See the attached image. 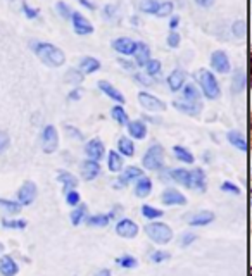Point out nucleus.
<instances>
[{"label": "nucleus", "instance_id": "nucleus-13", "mask_svg": "<svg viewBox=\"0 0 252 276\" xmlns=\"http://www.w3.org/2000/svg\"><path fill=\"white\" fill-rule=\"evenodd\" d=\"M19 273V266L11 255H2L0 257V275L2 276H16Z\"/></svg>", "mask_w": 252, "mask_h": 276}, {"label": "nucleus", "instance_id": "nucleus-52", "mask_svg": "<svg viewBox=\"0 0 252 276\" xmlns=\"http://www.w3.org/2000/svg\"><path fill=\"white\" fill-rule=\"evenodd\" d=\"M9 143H11V138L5 131H0V154H4L7 150Z\"/></svg>", "mask_w": 252, "mask_h": 276}, {"label": "nucleus", "instance_id": "nucleus-7", "mask_svg": "<svg viewBox=\"0 0 252 276\" xmlns=\"http://www.w3.org/2000/svg\"><path fill=\"white\" fill-rule=\"evenodd\" d=\"M211 68L214 69L216 73H221V74L230 73L231 64H230V59H228L227 52H223V50L212 52L211 54Z\"/></svg>", "mask_w": 252, "mask_h": 276}, {"label": "nucleus", "instance_id": "nucleus-31", "mask_svg": "<svg viewBox=\"0 0 252 276\" xmlns=\"http://www.w3.org/2000/svg\"><path fill=\"white\" fill-rule=\"evenodd\" d=\"M107 167H109V171H113V173H119V171L123 169V157L117 152H114V150H111V152L107 154Z\"/></svg>", "mask_w": 252, "mask_h": 276}, {"label": "nucleus", "instance_id": "nucleus-40", "mask_svg": "<svg viewBox=\"0 0 252 276\" xmlns=\"http://www.w3.org/2000/svg\"><path fill=\"white\" fill-rule=\"evenodd\" d=\"M2 226L7 230H24L28 223L24 219H2Z\"/></svg>", "mask_w": 252, "mask_h": 276}, {"label": "nucleus", "instance_id": "nucleus-9", "mask_svg": "<svg viewBox=\"0 0 252 276\" xmlns=\"http://www.w3.org/2000/svg\"><path fill=\"white\" fill-rule=\"evenodd\" d=\"M71 21H73V28H74V33H76V35L85 37V35H92V33H93V24H92L81 12H73Z\"/></svg>", "mask_w": 252, "mask_h": 276}, {"label": "nucleus", "instance_id": "nucleus-14", "mask_svg": "<svg viewBox=\"0 0 252 276\" xmlns=\"http://www.w3.org/2000/svg\"><path fill=\"white\" fill-rule=\"evenodd\" d=\"M85 150H87V156L90 157L92 161H99L104 154L102 140H100V138H92L90 142L87 143V147H85Z\"/></svg>", "mask_w": 252, "mask_h": 276}, {"label": "nucleus", "instance_id": "nucleus-19", "mask_svg": "<svg viewBox=\"0 0 252 276\" xmlns=\"http://www.w3.org/2000/svg\"><path fill=\"white\" fill-rule=\"evenodd\" d=\"M99 88H100V92H104V93H106L107 97L113 98V100H116L117 104H124L123 93H121V92L117 90V88H114L113 85L109 83V81H106V80L99 81Z\"/></svg>", "mask_w": 252, "mask_h": 276}, {"label": "nucleus", "instance_id": "nucleus-57", "mask_svg": "<svg viewBox=\"0 0 252 276\" xmlns=\"http://www.w3.org/2000/svg\"><path fill=\"white\" fill-rule=\"evenodd\" d=\"M133 78H135L137 81H140V83H143V85H152V81L147 80V78H145V76H142V74H135V76H133Z\"/></svg>", "mask_w": 252, "mask_h": 276}, {"label": "nucleus", "instance_id": "nucleus-58", "mask_svg": "<svg viewBox=\"0 0 252 276\" xmlns=\"http://www.w3.org/2000/svg\"><path fill=\"white\" fill-rule=\"evenodd\" d=\"M104 12H106V18H113V12H116V7L114 5H107L106 9H104Z\"/></svg>", "mask_w": 252, "mask_h": 276}, {"label": "nucleus", "instance_id": "nucleus-48", "mask_svg": "<svg viewBox=\"0 0 252 276\" xmlns=\"http://www.w3.org/2000/svg\"><path fill=\"white\" fill-rule=\"evenodd\" d=\"M80 193L76 192V190H69V192H66V202L69 204V206L76 207L80 206Z\"/></svg>", "mask_w": 252, "mask_h": 276}, {"label": "nucleus", "instance_id": "nucleus-32", "mask_svg": "<svg viewBox=\"0 0 252 276\" xmlns=\"http://www.w3.org/2000/svg\"><path fill=\"white\" fill-rule=\"evenodd\" d=\"M201 93L194 85H185L183 88V102H190V104H199Z\"/></svg>", "mask_w": 252, "mask_h": 276}, {"label": "nucleus", "instance_id": "nucleus-27", "mask_svg": "<svg viewBox=\"0 0 252 276\" xmlns=\"http://www.w3.org/2000/svg\"><path fill=\"white\" fill-rule=\"evenodd\" d=\"M171 178L175 180L176 183L183 185L185 188H190V171L183 169V167L173 169V171H171Z\"/></svg>", "mask_w": 252, "mask_h": 276}, {"label": "nucleus", "instance_id": "nucleus-24", "mask_svg": "<svg viewBox=\"0 0 252 276\" xmlns=\"http://www.w3.org/2000/svg\"><path fill=\"white\" fill-rule=\"evenodd\" d=\"M150 192H152V182L149 178H145V176L138 178V182L135 185V195L138 199H145V197L150 195Z\"/></svg>", "mask_w": 252, "mask_h": 276}, {"label": "nucleus", "instance_id": "nucleus-44", "mask_svg": "<svg viewBox=\"0 0 252 276\" xmlns=\"http://www.w3.org/2000/svg\"><path fill=\"white\" fill-rule=\"evenodd\" d=\"M64 80H66V83H73V85H78L83 81V74L78 71V69H69L66 73V76H64Z\"/></svg>", "mask_w": 252, "mask_h": 276}, {"label": "nucleus", "instance_id": "nucleus-1", "mask_svg": "<svg viewBox=\"0 0 252 276\" xmlns=\"http://www.w3.org/2000/svg\"><path fill=\"white\" fill-rule=\"evenodd\" d=\"M33 50L37 54V57L40 59L44 64H47L48 68H61L66 62V55L59 47L47 42H35Z\"/></svg>", "mask_w": 252, "mask_h": 276}, {"label": "nucleus", "instance_id": "nucleus-53", "mask_svg": "<svg viewBox=\"0 0 252 276\" xmlns=\"http://www.w3.org/2000/svg\"><path fill=\"white\" fill-rule=\"evenodd\" d=\"M180 40H182V37H180L178 33L176 31H171L169 33V37H168V45L171 48H176L180 45Z\"/></svg>", "mask_w": 252, "mask_h": 276}, {"label": "nucleus", "instance_id": "nucleus-54", "mask_svg": "<svg viewBox=\"0 0 252 276\" xmlns=\"http://www.w3.org/2000/svg\"><path fill=\"white\" fill-rule=\"evenodd\" d=\"M214 2H216V0H195V4H197L199 7H202V9H209L212 4H214Z\"/></svg>", "mask_w": 252, "mask_h": 276}, {"label": "nucleus", "instance_id": "nucleus-55", "mask_svg": "<svg viewBox=\"0 0 252 276\" xmlns=\"http://www.w3.org/2000/svg\"><path fill=\"white\" fill-rule=\"evenodd\" d=\"M178 24H180V18L178 16H173L171 21H169V28H171V31H175V29L178 28Z\"/></svg>", "mask_w": 252, "mask_h": 276}, {"label": "nucleus", "instance_id": "nucleus-46", "mask_svg": "<svg viewBox=\"0 0 252 276\" xmlns=\"http://www.w3.org/2000/svg\"><path fill=\"white\" fill-rule=\"evenodd\" d=\"M55 9H57V12L64 19H71V16H73V11H71L69 5H68L66 2H57V4H55Z\"/></svg>", "mask_w": 252, "mask_h": 276}, {"label": "nucleus", "instance_id": "nucleus-41", "mask_svg": "<svg viewBox=\"0 0 252 276\" xmlns=\"http://www.w3.org/2000/svg\"><path fill=\"white\" fill-rule=\"evenodd\" d=\"M116 262H117V266H121V268H124V269H133L138 266V261H137L133 255H121Z\"/></svg>", "mask_w": 252, "mask_h": 276}, {"label": "nucleus", "instance_id": "nucleus-18", "mask_svg": "<svg viewBox=\"0 0 252 276\" xmlns=\"http://www.w3.org/2000/svg\"><path fill=\"white\" fill-rule=\"evenodd\" d=\"M190 188H197L199 192H206V173L202 167L190 171Z\"/></svg>", "mask_w": 252, "mask_h": 276}, {"label": "nucleus", "instance_id": "nucleus-10", "mask_svg": "<svg viewBox=\"0 0 252 276\" xmlns=\"http://www.w3.org/2000/svg\"><path fill=\"white\" fill-rule=\"evenodd\" d=\"M116 233L121 236V238H128V240L135 238V236L138 235V225H137L133 219L124 218L116 225Z\"/></svg>", "mask_w": 252, "mask_h": 276}, {"label": "nucleus", "instance_id": "nucleus-21", "mask_svg": "<svg viewBox=\"0 0 252 276\" xmlns=\"http://www.w3.org/2000/svg\"><path fill=\"white\" fill-rule=\"evenodd\" d=\"M100 69V61L95 57H83L80 61V73L81 74H92L95 73V71H99Z\"/></svg>", "mask_w": 252, "mask_h": 276}, {"label": "nucleus", "instance_id": "nucleus-30", "mask_svg": "<svg viewBox=\"0 0 252 276\" xmlns=\"http://www.w3.org/2000/svg\"><path fill=\"white\" fill-rule=\"evenodd\" d=\"M173 106L176 107L178 111H182V113L185 114H190V116H197L199 113H201V102L199 104H190V102H173Z\"/></svg>", "mask_w": 252, "mask_h": 276}, {"label": "nucleus", "instance_id": "nucleus-43", "mask_svg": "<svg viewBox=\"0 0 252 276\" xmlns=\"http://www.w3.org/2000/svg\"><path fill=\"white\" fill-rule=\"evenodd\" d=\"M161 62L157 61V59H150L149 62L145 64V69H147V74L149 76H157V74L161 73Z\"/></svg>", "mask_w": 252, "mask_h": 276}, {"label": "nucleus", "instance_id": "nucleus-5", "mask_svg": "<svg viewBox=\"0 0 252 276\" xmlns=\"http://www.w3.org/2000/svg\"><path fill=\"white\" fill-rule=\"evenodd\" d=\"M138 102L140 106L145 111H150V113H162L166 111V104L161 100V98L154 97V95L147 93V92H140L138 93Z\"/></svg>", "mask_w": 252, "mask_h": 276}, {"label": "nucleus", "instance_id": "nucleus-17", "mask_svg": "<svg viewBox=\"0 0 252 276\" xmlns=\"http://www.w3.org/2000/svg\"><path fill=\"white\" fill-rule=\"evenodd\" d=\"M135 61H137V66H140V68H145V64L150 61V48L147 44H143V42H137V48H135Z\"/></svg>", "mask_w": 252, "mask_h": 276}, {"label": "nucleus", "instance_id": "nucleus-62", "mask_svg": "<svg viewBox=\"0 0 252 276\" xmlns=\"http://www.w3.org/2000/svg\"><path fill=\"white\" fill-rule=\"evenodd\" d=\"M2 251H4V245H2V244H0V252H2Z\"/></svg>", "mask_w": 252, "mask_h": 276}, {"label": "nucleus", "instance_id": "nucleus-12", "mask_svg": "<svg viewBox=\"0 0 252 276\" xmlns=\"http://www.w3.org/2000/svg\"><path fill=\"white\" fill-rule=\"evenodd\" d=\"M161 200L164 206H185L186 204V197L183 193H180L175 188H168L162 192Z\"/></svg>", "mask_w": 252, "mask_h": 276}, {"label": "nucleus", "instance_id": "nucleus-51", "mask_svg": "<svg viewBox=\"0 0 252 276\" xmlns=\"http://www.w3.org/2000/svg\"><path fill=\"white\" fill-rule=\"evenodd\" d=\"M23 12H24V16L28 19H37L38 18V9H33V7H29L26 2H23Z\"/></svg>", "mask_w": 252, "mask_h": 276}, {"label": "nucleus", "instance_id": "nucleus-26", "mask_svg": "<svg viewBox=\"0 0 252 276\" xmlns=\"http://www.w3.org/2000/svg\"><path fill=\"white\" fill-rule=\"evenodd\" d=\"M117 149H119V156H126V157H133L135 156V145L130 140L128 137H121L117 140Z\"/></svg>", "mask_w": 252, "mask_h": 276}, {"label": "nucleus", "instance_id": "nucleus-38", "mask_svg": "<svg viewBox=\"0 0 252 276\" xmlns=\"http://www.w3.org/2000/svg\"><path fill=\"white\" fill-rule=\"evenodd\" d=\"M142 216L147 219H157V218H162L164 216V211H161V209H156V207L152 206H142Z\"/></svg>", "mask_w": 252, "mask_h": 276}, {"label": "nucleus", "instance_id": "nucleus-34", "mask_svg": "<svg viewBox=\"0 0 252 276\" xmlns=\"http://www.w3.org/2000/svg\"><path fill=\"white\" fill-rule=\"evenodd\" d=\"M87 219V225L88 226H107L111 221L109 214H95V216H90V218H85Z\"/></svg>", "mask_w": 252, "mask_h": 276}, {"label": "nucleus", "instance_id": "nucleus-4", "mask_svg": "<svg viewBox=\"0 0 252 276\" xmlns=\"http://www.w3.org/2000/svg\"><path fill=\"white\" fill-rule=\"evenodd\" d=\"M142 164L145 169L149 171H159L164 166V150L161 145H152L149 150L145 152L142 159Z\"/></svg>", "mask_w": 252, "mask_h": 276}, {"label": "nucleus", "instance_id": "nucleus-42", "mask_svg": "<svg viewBox=\"0 0 252 276\" xmlns=\"http://www.w3.org/2000/svg\"><path fill=\"white\" fill-rule=\"evenodd\" d=\"M231 31H233V35L237 38H245V35H247V24H245L244 19L235 21L233 26H231Z\"/></svg>", "mask_w": 252, "mask_h": 276}, {"label": "nucleus", "instance_id": "nucleus-61", "mask_svg": "<svg viewBox=\"0 0 252 276\" xmlns=\"http://www.w3.org/2000/svg\"><path fill=\"white\" fill-rule=\"evenodd\" d=\"M97 276H111V271L109 269H100V271L97 273Z\"/></svg>", "mask_w": 252, "mask_h": 276}, {"label": "nucleus", "instance_id": "nucleus-6", "mask_svg": "<svg viewBox=\"0 0 252 276\" xmlns=\"http://www.w3.org/2000/svg\"><path fill=\"white\" fill-rule=\"evenodd\" d=\"M42 142H44V152L45 154H52V152H55V150H57L59 135H57L55 126L48 124V126L44 128V131H42Z\"/></svg>", "mask_w": 252, "mask_h": 276}, {"label": "nucleus", "instance_id": "nucleus-47", "mask_svg": "<svg viewBox=\"0 0 252 276\" xmlns=\"http://www.w3.org/2000/svg\"><path fill=\"white\" fill-rule=\"evenodd\" d=\"M169 257H171V255H169V252H166V251H156V252H152V254H150V261L156 262V264L168 261Z\"/></svg>", "mask_w": 252, "mask_h": 276}, {"label": "nucleus", "instance_id": "nucleus-50", "mask_svg": "<svg viewBox=\"0 0 252 276\" xmlns=\"http://www.w3.org/2000/svg\"><path fill=\"white\" fill-rule=\"evenodd\" d=\"M195 240H197L195 233H185V235L182 236V240H180V245H182V247H188L190 244H194Z\"/></svg>", "mask_w": 252, "mask_h": 276}, {"label": "nucleus", "instance_id": "nucleus-22", "mask_svg": "<svg viewBox=\"0 0 252 276\" xmlns=\"http://www.w3.org/2000/svg\"><path fill=\"white\" fill-rule=\"evenodd\" d=\"M247 85V76H245L244 69H237L233 73V80H231V92L233 93H242Z\"/></svg>", "mask_w": 252, "mask_h": 276}, {"label": "nucleus", "instance_id": "nucleus-8", "mask_svg": "<svg viewBox=\"0 0 252 276\" xmlns=\"http://www.w3.org/2000/svg\"><path fill=\"white\" fill-rule=\"evenodd\" d=\"M37 195H38L37 185L33 182H24L21 188L18 190V202L21 206H31L35 202V199H37Z\"/></svg>", "mask_w": 252, "mask_h": 276}, {"label": "nucleus", "instance_id": "nucleus-59", "mask_svg": "<svg viewBox=\"0 0 252 276\" xmlns=\"http://www.w3.org/2000/svg\"><path fill=\"white\" fill-rule=\"evenodd\" d=\"M119 64L123 66L124 69H128V71H132V69H133V62H130V61H124V59H119Z\"/></svg>", "mask_w": 252, "mask_h": 276}, {"label": "nucleus", "instance_id": "nucleus-37", "mask_svg": "<svg viewBox=\"0 0 252 276\" xmlns=\"http://www.w3.org/2000/svg\"><path fill=\"white\" fill-rule=\"evenodd\" d=\"M87 218V206L85 204H81V206H78L76 209H74L73 212H71V223H73L74 226L80 225L83 219Z\"/></svg>", "mask_w": 252, "mask_h": 276}, {"label": "nucleus", "instance_id": "nucleus-3", "mask_svg": "<svg viewBox=\"0 0 252 276\" xmlns=\"http://www.w3.org/2000/svg\"><path fill=\"white\" fill-rule=\"evenodd\" d=\"M145 233L147 236H149L152 242H156V244L159 245H164V244H169L173 238V230L169 228L168 225H164V223H149V225L145 226Z\"/></svg>", "mask_w": 252, "mask_h": 276}, {"label": "nucleus", "instance_id": "nucleus-49", "mask_svg": "<svg viewBox=\"0 0 252 276\" xmlns=\"http://www.w3.org/2000/svg\"><path fill=\"white\" fill-rule=\"evenodd\" d=\"M221 190H223V192H228V193H233V195H240V188L231 182L221 183Z\"/></svg>", "mask_w": 252, "mask_h": 276}, {"label": "nucleus", "instance_id": "nucleus-28", "mask_svg": "<svg viewBox=\"0 0 252 276\" xmlns=\"http://www.w3.org/2000/svg\"><path fill=\"white\" fill-rule=\"evenodd\" d=\"M128 131L133 138H137V140H143L147 135V126L143 121H132V123H128Z\"/></svg>", "mask_w": 252, "mask_h": 276}, {"label": "nucleus", "instance_id": "nucleus-56", "mask_svg": "<svg viewBox=\"0 0 252 276\" xmlns=\"http://www.w3.org/2000/svg\"><path fill=\"white\" fill-rule=\"evenodd\" d=\"M78 2H80V4H81V5H83V7L90 9V11H95V5L92 4L90 0H78Z\"/></svg>", "mask_w": 252, "mask_h": 276}, {"label": "nucleus", "instance_id": "nucleus-29", "mask_svg": "<svg viewBox=\"0 0 252 276\" xmlns=\"http://www.w3.org/2000/svg\"><path fill=\"white\" fill-rule=\"evenodd\" d=\"M228 142L231 143L233 147H237L238 150L242 152H247V140L244 138V135L238 133V131H228Z\"/></svg>", "mask_w": 252, "mask_h": 276}, {"label": "nucleus", "instance_id": "nucleus-39", "mask_svg": "<svg viewBox=\"0 0 252 276\" xmlns=\"http://www.w3.org/2000/svg\"><path fill=\"white\" fill-rule=\"evenodd\" d=\"M157 5H159L157 0H138V9L145 14H156Z\"/></svg>", "mask_w": 252, "mask_h": 276}, {"label": "nucleus", "instance_id": "nucleus-33", "mask_svg": "<svg viewBox=\"0 0 252 276\" xmlns=\"http://www.w3.org/2000/svg\"><path fill=\"white\" fill-rule=\"evenodd\" d=\"M0 207H2L5 212H9V214H18V212H21V207L23 206L19 202H14V200L0 199Z\"/></svg>", "mask_w": 252, "mask_h": 276}, {"label": "nucleus", "instance_id": "nucleus-2", "mask_svg": "<svg viewBox=\"0 0 252 276\" xmlns=\"http://www.w3.org/2000/svg\"><path fill=\"white\" fill-rule=\"evenodd\" d=\"M199 85L202 88V93L209 98V100H216V98L221 95V88H219V83L216 80L214 74L209 71V69H199V73L195 74Z\"/></svg>", "mask_w": 252, "mask_h": 276}, {"label": "nucleus", "instance_id": "nucleus-11", "mask_svg": "<svg viewBox=\"0 0 252 276\" xmlns=\"http://www.w3.org/2000/svg\"><path fill=\"white\" fill-rule=\"evenodd\" d=\"M113 48L123 55H133L135 54V48H137V42L132 40V38L121 37L113 42Z\"/></svg>", "mask_w": 252, "mask_h": 276}, {"label": "nucleus", "instance_id": "nucleus-16", "mask_svg": "<svg viewBox=\"0 0 252 276\" xmlns=\"http://www.w3.org/2000/svg\"><path fill=\"white\" fill-rule=\"evenodd\" d=\"M185 80H186L185 71H183V69H175L168 76V85H169V88H171V92L182 90L183 85H185Z\"/></svg>", "mask_w": 252, "mask_h": 276}, {"label": "nucleus", "instance_id": "nucleus-60", "mask_svg": "<svg viewBox=\"0 0 252 276\" xmlns=\"http://www.w3.org/2000/svg\"><path fill=\"white\" fill-rule=\"evenodd\" d=\"M80 97H81V92L80 90H73L69 93V98L71 100H80Z\"/></svg>", "mask_w": 252, "mask_h": 276}, {"label": "nucleus", "instance_id": "nucleus-45", "mask_svg": "<svg viewBox=\"0 0 252 276\" xmlns=\"http://www.w3.org/2000/svg\"><path fill=\"white\" fill-rule=\"evenodd\" d=\"M173 12V2H162V4L157 5L156 16L157 18H168Z\"/></svg>", "mask_w": 252, "mask_h": 276}, {"label": "nucleus", "instance_id": "nucleus-36", "mask_svg": "<svg viewBox=\"0 0 252 276\" xmlns=\"http://www.w3.org/2000/svg\"><path fill=\"white\" fill-rule=\"evenodd\" d=\"M111 114H113V117L121 124V126H124V124L130 123V121H128V114H126V111L123 109V106H114L113 111H111Z\"/></svg>", "mask_w": 252, "mask_h": 276}, {"label": "nucleus", "instance_id": "nucleus-25", "mask_svg": "<svg viewBox=\"0 0 252 276\" xmlns=\"http://www.w3.org/2000/svg\"><path fill=\"white\" fill-rule=\"evenodd\" d=\"M57 180L64 185V190H66V192L74 190L78 186V178L74 175H71V173H68V171H59Z\"/></svg>", "mask_w": 252, "mask_h": 276}, {"label": "nucleus", "instance_id": "nucleus-20", "mask_svg": "<svg viewBox=\"0 0 252 276\" xmlns=\"http://www.w3.org/2000/svg\"><path fill=\"white\" fill-rule=\"evenodd\" d=\"M142 169L137 166H128L123 171V175H119V185H130L133 180L142 178Z\"/></svg>", "mask_w": 252, "mask_h": 276}, {"label": "nucleus", "instance_id": "nucleus-23", "mask_svg": "<svg viewBox=\"0 0 252 276\" xmlns=\"http://www.w3.org/2000/svg\"><path fill=\"white\" fill-rule=\"evenodd\" d=\"M212 221H214V214H212L211 211H201V212H197L194 218H190L188 225L190 226H207V225H211Z\"/></svg>", "mask_w": 252, "mask_h": 276}, {"label": "nucleus", "instance_id": "nucleus-35", "mask_svg": "<svg viewBox=\"0 0 252 276\" xmlns=\"http://www.w3.org/2000/svg\"><path fill=\"white\" fill-rule=\"evenodd\" d=\"M173 152H175V156H176V159H178V161H183V162H186V164L194 162V156H192V154L188 152L186 149H183L182 145L173 147Z\"/></svg>", "mask_w": 252, "mask_h": 276}, {"label": "nucleus", "instance_id": "nucleus-15", "mask_svg": "<svg viewBox=\"0 0 252 276\" xmlns=\"http://www.w3.org/2000/svg\"><path fill=\"white\" fill-rule=\"evenodd\" d=\"M81 171H83V178L87 182H92V180H95L97 176L100 175V164L99 161H85L83 166H81Z\"/></svg>", "mask_w": 252, "mask_h": 276}]
</instances>
